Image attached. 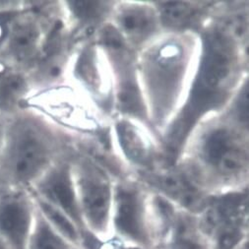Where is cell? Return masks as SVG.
Masks as SVG:
<instances>
[{"mask_svg":"<svg viewBox=\"0 0 249 249\" xmlns=\"http://www.w3.org/2000/svg\"><path fill=\"white\" fill-rule=\"evenodd\" d=\"M183 63V51L174 41L162 45L149 59L150 90L156 98L158 113H163L171 106L173 95L178 90L182 76Z\"/></svg>","mask_w":249,"mask_h":249,"instance_id":"obj_6","label":"cell"},{"mask_svg":"<svg viewBox=\"0 0 249 249\" xmlns=\"http://www.w3.org/2000/svg\"><path fill=\"white\" fill-rule=\"evenodd\" d=\"M76 192L88 231L101 241L110 239L113 193L108 180L97 168L85 165L81 170Z\"/></svg>","mask_w":249,"mask_h":249,"instance_id":"obj_4","label":"cell"},{"mask_svg":"<svg viewBox=\"0 0 249 249\" xmlns=\"http://www.w3.org/2000/svg\"><path fill=\"white\" fill-rule=\"evenodd\" d=\"M111 238L138 249H155L150 212L141 192L134 187L119 186L112 197Z\"/></svg>","mask_w":249,"mask_h":249,"instance_id":"obj_3","label":"cell"},{"mask_svg":"<svg viewBox=\"0 0 249 249\" xmlns=\"http://www.w3.org/2000/svg\"><path fill=\"white\" fill-rule=\"evenodd\" d=\"M155 249H211V246L200 231L197 219L178 213L170 233Z\"/></svg>","mask_w":249,"mask_h":249,"instance_id":"obj_9","label":"cell"},{"mask_svg":"<svg viewBox=\"0 0 249 249\" xmlns=\"http://www.w3.org/2000/svg\"><path fill=\"white\" fill-rule=\"evenodd\" d=\"M205 160L225 173H233L240 165L239 150L232 134L218 128L207 136L202 147Z\"/></svg>","mask_w":249,"mask_h":249,"instance_id":"obj_8","label":"cell"},{"mask_svg":"<svg viewBox=\"0 0 249 249\" xmlns=\"http://www.w3.org/2000/svg\"><path fill=\"white\" fill-rule=\"evenodd\" d=\"M75 14L81 19H95L102 12L103 3L96 1H69Z\"/></svg>","mask_w":249,"mask_h":249,"instance_id":"obj_17","label":"cell"},{"mask_svg":"<svg viewBox=\"0 0 249 249\" xmlns=\"http://www.w3.org/2000/svg\"><path fill=\"white\" fill-rule=\"evenodd\" d=\"M25 79L18 73L7 72L0 79V110H10L24 96Z\"/></svg>","mask_w":249,"mask_h":249,"instance_id":"obj_15","label":"cell"},{"mask_svg":"<svg viewBox=\"0 0 249 249\" xmlns=\"http://www.w3.org/2000/svg\"><path fill=\"white\" fill-rule=\"evenodd\" d=\"M118 25L123 34L130 39L140 41L153 34L157 28V19L151 9L131 5L118 14Z\"/></svg>","mask_w":249,"mask_h":249,"instance_id":"obj_10","label":"cell"},{"mask_svg":"<svg viewBox=\"0 0 249 249\" xmlns=\"http://www.w3.org/2000/svg\"><path fill=\"white\" fill-rule=\"evenodd\" d=\"M11 20V13H0V39L3 38L9 33V23Z\"/></svg>","mask_w":249,"mask_h":249,"instance_id":"obj_19","label":"cell"},{"mask_svg":"<svg viewBox=\"0 0 249 249\" xmlns=\"http://www.w3.org/2000/svg\"><path fill=\"white\" fill-rule=\"evenodd\" d=\"M51 159L46 133L30 119L21 118L6 128L0 151V170L15 185L33 182L44 173Z\"/></svg>","mask_w":249,"mask_h":249,"instance_id":"obj_2","label":"cell"},{"mask_svg":"<svg viewBox=\"0 0 249 249\" xmlns=\"http://www.w3.org/2000/svg\"><path fill=\"white\" fill-rule=\"evenodd\" d=\"M36 208L39 212L44 215V217L49 221V223L68 241L82 249V241L83 237L75 226V224L61 211L56 209L55 207L46 202L45 200L40 199L36 196L34 197Z\"/></svg>","mask_w":249,"mask_h":249,"instance_id":"obj_13","label":"cell"},{"mask_svg":"<svg viewBox=\"0 0 249 249\" xmlns=\"http://www.w3.org/2000/svg\"><path fill=\"white\" fill-rule=\"evenodd\" d=\"M0 249H11V248L2 238H0Z\"/></svg>","mask_w":249,"mask_h":249,"instance_id":"obj_22","label":"cell"},{"mask_svg":"<svg viewBox=\"0 0 249 249\" xmlns=\"http://www.w3.org/2000/svg\"><path fill=\"white\" fill-rule=\"evenodd\" d=\"M163 18L171 26L182 27L193 18V11L186 4L170 3L163 9Z\"/></svg>","mask_w":249,"mask_h":249,"instance_id":"obj_16","label":"cell"},{"mask_svg":"<svg viewBox=\"0 0 249 249\" xmlns=\"http://www.w3.org/2000/svg\"><path fill=\"white\" fill-rule=\"evenodd\" d=\"M232 67L233 53L228 37L220 32L209 34L204 41L199 72L188 103L171 136L174 148L180 145L198 117L224 101Z\"/></svg>","mask_w":249,"mask_h":249,"instance_id":"obj_1","label":"cell"},{"mask_svg":"<svg viewBox=\"0 0 249 249\" xmlns=\"http://www.w3.org/2000/svg\"><path fill=\"white\" fill-rule=\"evenodd\" d=\"M36 211L34 197L23 189L0 190V238L11 249H27Z\"/></svg>","mask_w":249,"mask_h":249,"instance_id":"obj_5","label":"cell"},{"mask_svg":"<svg viewBox=\"0 0 249 249\" xmlns=\"http://www.w3.org/2000/svg\"><path fill=\"white\" fill-rule=\"evenodd\" d=\"M5 132H6V128L4 127L3 123L0 121V151L2 149L3 143H4V138H5Z\"/></svg>","mask_w":249,"mask_h":249,"instance_id":"obj_20","label":"cell"},{"mask_svg":"<svg viewBox=\"0 0 249 249\" xmlns=\"http://www.w3.org/2000/svg\"><path fill=\"white\" fill-rule=\"evenodd\" d=\"M7 72H8V68L1 60H0V79H1Z\"/></svg>","mask_w":249,"mask_h":249,"instance_id":"obj_21","label":"cell"},{"mask_svg":"<svg viewBox=\"0 0 249 249\" xmlns=\"http://www.w3.org/2000/svg\"><path fill=\"white\" fill-rule=\"evenodd\" d=\"M36 196L64 213L80 231L83 241L91 234L83 220L77 192L67 167L54 169L40 179L36 185Z\"/></svg>","mask_w":249,"mask_h":249,"instance_id":"obj_7","label":"cell"},{"mask_svg":"<svg viewBox=\"0 0 249 249\" xmlns=\"http://www.w3.org/2000/svg\"><path fill=\"white\" fill-rule=\"evenodd\" d=\"M248 87H245L238 99L237 103V112L241 121L248 122Z\"/></svg>","mask_w":249,"mask_h":249,"instance_id":"obj_18","label":"cell"},{"mask_svg":"<svg viewBox=\"0 0 249 249\" xmlns=\"http://www.w3.org/2000/svg\"><path fill=\"white\" fill-rule=\"evenodd\" d=\"M120 146L128 159L135 162H144L149 155V145L138 129L127 121H121L116 126Z\"/></svg>","mask_w":249,"mask_h":249,"instance_id":"obj_14","label":"cell"},{"mask_svg":"<svg viewBox=\"0 0 249 249\" xmlns=\"http://www.w3.org/2000/svg\"><path fill=\"white\" fill-rule=\"evenodd\" d=\"M27 249H80L64 238L36 208Z\"/></svg>","mask_w":249,"mask_h":249,"instance_id":"obj_11","label":"cell"},{"mask_svg":"<svg viewBox=\"0 0 249 249\" xmlns=\"http://www.w3.org/2000/svg\"><path fill=\"white\" fill-rule=\"evenodd\" d=\"M8 50L18 61L29 59L36 52L39 32L32 22H20L9 29Z\"/></svg>","mask_w":249,"mask_h":249,"instance_id":"obj_12","label":"cell"}]
</instances>
